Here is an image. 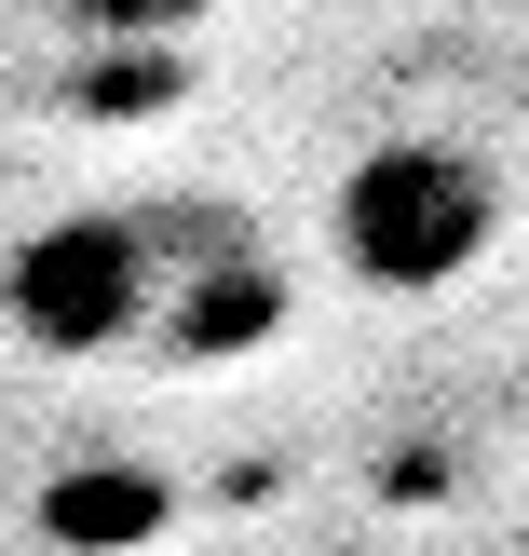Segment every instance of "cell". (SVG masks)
Here are the masks:
<instances>
[{
  "mask_svg": "<svg viewBox=\"0 0 529 556\" xmlns=\"http://www.w3.org/2000/svg\"><path fill=\"white\" fill-rule=\"evenodd\" d=\"M136 530H163V489H150V476H81V489H54V543L123 556Z\"/></svg>",
  "mask_w": 529,
  "mask_h": 556,
  "instance_id": "3957f363",
  "label": "cell"
},
{
  "mask_svg": "<svg viewBox=\"0 0 529 556\" xmlns=\"http://www.w3.org/2000/svg\"><path fill=\"white\" fill-rule=\"evenodd\" d=\"M190 231L204 217H41L0 258V313L27 353L96 367V353H177L190 299Z\"/></svg>",
  "mask_w": 529,
  "mask_h": 556,
  "instance_id": "6da1fadb",
  "label": "cell"
},
{
  "mask_svg": "<svg viewBox=\"0 0 529 556\" xmlns=\"http://www.w3.org/2000/svg\"><path fill=\"white\" fill-rule=\"evenodd\" d=\"M326 231H340V271H353V286L449 299L462 271L503 244V177H489L476 150H449V136H380V150H353Z\"/></svg>",
  "mask_w": 529,
  "mask_h": 556,
  "instance_id": "7a4b0ae2",
  "label": "cell"
},
{
  "mask_svg": "<svg viewBox=\"0 0 529 556\" xmlns=\"http://www.w3.org/2000/svg\"><path fill=\"white\" fill-rule=\"evenodd\" d=\"M54 14H96V27H177L190 0H54Z\"/></svg>",
  "mask_w": 529,
  "mask_h": 556,
  "instance_id": "277c9868",
  "label": "cell"
}]
</instances>
